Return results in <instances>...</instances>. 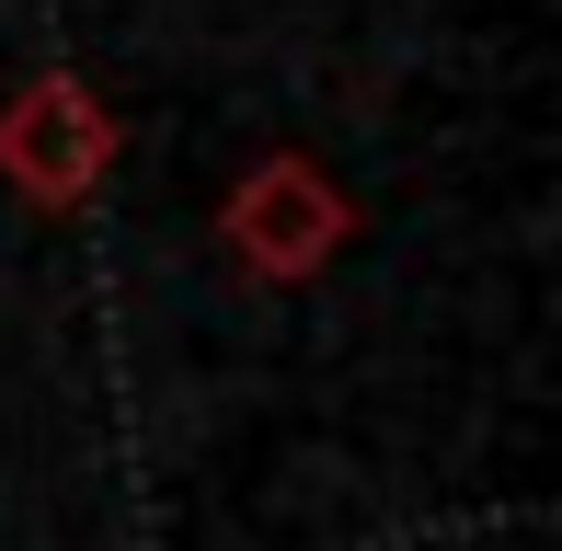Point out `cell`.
Instances as JSON below:
<instances>
[{"label":"cell","mask_w":562,"mask_h":551,"mask_svg":"<svg viewBox=\"0 0 562 551\" xmlns=\"http://www.w3.org/2000/svg\"><path fill=\"white\" fill-rule=\"evenodd\" d=\"M115 149H126V127H115V104L81 69H35L23 92H0V184H12L23 207L81 218L92 195H104Z\"/></svg>","instance_id":"cell-1"},{"label":"cell","mask_w":562,"mask_h":551,"mask_svg":"<svg viewBox=\"0 0 562 551\" xmlns=\"http://www.w3.org/2000/svg\"><path fill=\"white\" fill-rule=\"evenodd\" d=\"M345 241H356V195L311 149H265V161L229 184V207H218V254L241 265L252 288H311Z\"/></svg>","instance_id":"cell-2"}]
</instances>
